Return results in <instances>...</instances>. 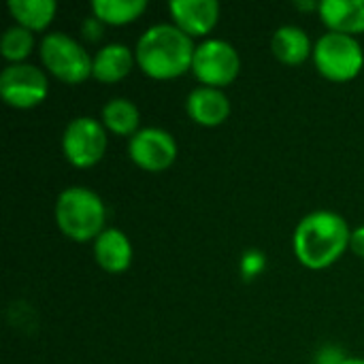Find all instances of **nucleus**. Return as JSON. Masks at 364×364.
<instances>
[{"mask_svg": "<svg viewBox=\"0 0 364 364\" xmlns=\"http://www.w3.org/2000/svg\"><path fill=\"white\" fill-rule=\"evenodd\" d=\"M352 230L335 211H314L294 230V254L307 269H326L350 247Z\"/></svg>", "mask_w": 364, "mask_h": 364, "instance_id": "obj_1", "label": "nucleus"}, {"mask_svg": "<svg viewBox=\"0 0 364 364\" xmlns=\"http://www.w3.org/2000/svg\"><path fill=\"white\" fill-rule=\"evenodd\" d=\"M194 43L175 23H156L147 28L136 43V64L154 79H175L192 68Z\"/></svg>", "mask_w": 364, "mask_h": 364, "instance_id": "obj_2", "label": "nucleus"}, {"mask_svg": "<svg viewBox=\"0 0 364 364\" xmlns=\"http://www.w3.org/2000/svg\"><path fill=\"white\" fill-rule=\"evenodd\" d=\"M105 220L107 209L102 198L90 188L73 186L58 196L55 222L68 239L77 243H85L90 239L96 241L100 232H105Z\"/></svg>", "mask_w": 364, "mask_h": 364, "instance_id": "obj_3", "label": "nucleus"}, {"mask_svg": "<svg viewBox=\"0 0 364 364\" xmlns=\"http://www.w3.org/2000/svg\"><path fill=\"white\" fill-rule=\"evenodd\" d=\"M314 62L331 81H350L364 66L363 45L356 36L328 30L314 47Z\"/></svg>", "mask_w": 364, "mask_h": 364, "instance_id": "obj_4", "label": "nucleus"}, {"mask_svg": "<svg viewBox=\"0 0 364 364\" xmlns=\"http://www.w3.org/2000/svg\"><path fill=\"white\" fill-rule=\"evenodd\" d=\"M41 58L47 70L64 83H81L92 75L94 58L64 32H49L41 41Z\"/></svg>", "mask_w": 364, "mask_h": 364, "instance_id": "obj_5", "label": "nucleus"}, {"mask_svg": "<svg viewBox=\"0 0 364 364\" xmlns=\"http://www.w3.org/2000/svg\"><path fill=\"white\" fill-rule=\"evenodd\" d=\"M192 70L203 85L222 90L239 77L241 58L228 41L207 38L194 51Z\"/></svg>", "mask_w": 364, "mask_h": 364, "instance_id": "obj_6", "label": "nucleus"}, {"mask_svg": "<svg viewBox=\"0 0 364 364\" xmlns=\"http://www.w3.org/2000/svg\"><path fill=\"white\" fill-rule=\"evenodd\" d=\"M62 149L73 166L90 168L98 164L107 151V132L102 122L94 117H75L64 130Z\"/></svg>", "mask_w": 364, "mask_h": 364, "instance_id": "obj_7", "label": "nucleus"}, {"mask_svg": "<svg viewBox=\"0 0 364 364\" xmlns=\"http://www.w3.org/2000/svg\"><path fill=\"white\" fill-rule=\"evenodd\" d=\"M0 94L15 109H32L49 94L47 75L34 64H9L0 73Z\"/></svg>", "mask_w": 364, "mask_h": 364, "instance_id": "obj_8", "label": "nucleus"}, {"mask_svg": "<svg viewBox=\"0 0 364 364\" xmlns=\"http://www.w3.org/2000/svg\"><path fill=\"white\" fill-rule=\"evenodd\" d=\"M128 154L136 166L149 173L166 171L177 158V143L171 132L162 128H143L130 136Z\"/></svg>", "mask_w": 364, "mask_h": 364, "instance_id": "obj_9", "label": "nucleus"}, {"mask_svg": "<svg viewBox=\"0 0 364 364\" xmlns=\"http://www.w3.org/2000/svg\"><path fill=\"white\" fill-rule=\"evenodd\" d=\"M168 9L175 26L188 36L209 34L220 19V4L215 0H173Z\"/></svg>", "mask_w": 364, "mask_h": 364, "instance_id": "obj_10", "label": "nucleus"}, {"mask_svg": "<svg viewBox=\"0 0 364 364\" xmlns=\"http://www.w3.org/2000/svg\"><path fill=\"white\" fill-rule=\"evenodd\" d=\"M186 109L188 115L200 124V126H220L228 119L230 115V100L228 96L218 90V87H196L190 92L188 100H186Z\"/></svg>", "mask_w": 364, "mask_h": 364, "instance_id": "obj_11", "label": "nucleus"}, {"mask_svg": "<svg viewBox=\"0 0 364 364\" xmlns=\"http://www.w3.org/2000/svg\"><path fill=\"white\" fill-rule=\"evenodd\" d=\"M94 256L107 273H124L132 262V245L122 230L107 228L94 241Z\"/></svg>", "mask_w": 364, "mask_h": 364, "instance_id": "obj_12", "label": "nucleus"}, {"mask_svg": "<svg viewBox=\"0 0 364 364\" xmlns=\"http://www.w3.org/2000/svg\"><path fill=\"white\" fill-rule=\"evenodd\" d=\"M318 11L333 32L352 36L364 32V0H322Z\"/></svg>", "mask_w": 364, "mask_h": 364, "instance_id": "obj_13", "label": "nucleus"}, {"mask_svg": "<svg viewBox=\"0 0 364 364\" xmlns=\"http://www.w3.org/2000/svg\"><path fill=\"white\" fill-rule=\"evenodd\" d=\"M271 49L273 55L290 66L303 64L311 53V41L307 36V32L299 26H282L275 30L273 38H271Z\"/></svg>", "mask_w": 364, "mask_h": 364, "instance_id": "obj_14", "label": "nucleus"}, {"mask_svg": "<svg viewBox=\"0 0 364 364\" xmlns=\"http://www.w3.org/2000/svg\"><path fill=\"white\" fill-rule=\"evenodd\" d=\"M134 53L122 45V43H111L105 45L96 55H94V68L92 75L102 81V83H115L119 79H124L134 64Z\"/></svg>", "mask_w": 364, "mask_h": 364, "instance_id": "obj_15", "label": "nucleus"}, {"mask_svg": "<svg viewBox=\"0 0 364 364\" xmlns=\"http://www.w3.org/2000/svg\"><path fill=\"white\" fill-rule=\"evenodd\" d=\"M9 11L15 17L17 26L36 32L45 30L51 23L58 4L55 0H9Z\"/></svg>", "mask_w": 364, "mask_h": 364, "instance_id": "obj_16", "label": "nucleus"}, {"mask_svg": "<svg viewBox=\"0 0 364 364\" xmlns=\"http://www.w3.org/2000/svg\"><path fill=\"white\" fill-rule=\"evenodd\" d=\"M141 113L128 98H111L102 107V126L122 136H134L139 130Z\"/></svg>", "mask_w": 364, "mask_h": 364, "instance_id": "obj_17", "label": "nucleus"}, {"mask_svg": "<svg viewBox=\"0 0 364 364\" xmlns=\"http://www.w3.org/2000/svg\"><path fill=\"white\" fill-rule=\"evenodd\" d=\"M147 9L145 0H94L92 11L102 23L124 26L141 17Z\"/></svg>", "mask_w": 364, "mask_h": 364, "instance_id": "obj_18", "label": "nucleus"}, {"mask_svg": "<svg viewBox=\"0 0 364 364\" xmlns=\"http://www.w3.org/2000/svg\"><path fill=\"white\" fill-rule=\"evenodd\" d=\"M32 49H34V34H32V30H28L23 26H13V28H9L2 34L0 51L13 64H19L21 60H26L32 53Z\"/></svg>", "mask_w": 364, "mask_h": 364, "instance_id": "obj_19", "label": "nucleus"}, {"mask_svg": "<svg viewBox=\"0 0 364 364\" xmlns=\"http://www.w3.org/2000/svg\"><path fill=\"white\" fill-rule=\"evenodd\" d=\"M267 260H264V254L262 252H256V250H250L245 252V256L241 258V271L245 277H256L258 273H262Z\"/></svg>", "mask_w": 364, "mask_h": 364, "instance_id": "obj_20", "label": "nucleus"}, {"mask_svg": "<svg viewBox=\"0 0 364 364\" xmlns=\"http://www.w3.org/2000/svg\"><path fill=\"white\" fill-rule=\"evenodd\" d=\"M81 32H83L85 38L98 41V38L102 36V32H105V23H102L98 17H87V19L81 23Z\"/></svg>", "mask_w": 364, "mask_h": 364, "instance_id": "obj_21", "label": "nucleus"}, {"mask_svg": "<svg viewBox=\"0 0 364 364\" xmlns=\"http://www.w3.org/2000/svg\"><path fill=\"white\" fill-rule=\"evenodd\" d=\"M346 358L348 356L339 348H324V350H320L316 364H343Z\"/></svg>", "mask_w": 364, "mask_h": 364, "instance_id": "obj_22", "label": "nucleus"}, {"mask_svg": "<svg viewBox=\"0 0 364 364\" xmlns=\"http://www.w3.org/2000/svg\"><path fill=\"white\" fill-rule=\"evenodd\" d=\"M350 247L354 254H358L360 258H364V224L358 226L356 230H352V237H350Z\"/></svg>", "mask_w": 364, "mask_h": 364, "instance_id": "obj_23", "label": "nucleus"}, {"mask_svg": "<svg viewBox=\"0 0 364 364\" xmlns=\"http://www.w3.org/2000/svg\"><path fill=\"white\" fill-rule=\"evenodd\" d=\"M343 364H364V358H346Z\"/></svg>", "mask_w": 364, "mask_h": 364, "instance_id": "obj_24", "label": "nucleus"}]
</instances>
